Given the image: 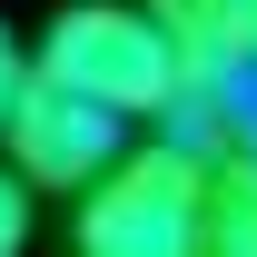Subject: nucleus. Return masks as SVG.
I'll return each instance as SVG.
<instances>
[{
    "label": "nucleus",
    "instance_id": "obj_6",
    "mask_svg": "<svg viewBox=\"0 0 257 257\" xmlns=\"http://www.w3.org/2000/svg\"><path fill=\"white\" fill-rule=\"evenodd\" d=\"M227 60L257 69V0H227Z\"/></svg>",
    "mask_w": 257,
    "mask_h": 257
},
{
    "label": "nucleus",
    "instance_id": "obj_4",
    "mask_svg": "<svg viewBox=\"0 0 257 257\" xmlns=\"http://www.w3.org/2000/svg\"><path fill=\"white\" fill-rule=\"evenodd\" d=\"M168 40H178V69H218L227 60V0H139Z\"/></svg>",
    "mask_w": 257,
    "mask_h": 257
},
{
    "label": "nucleus",
    "instance_id": "obj_5",
    "mask_svg": "<svg viewBox=\"0 0 257 257\" xmlns=\"http://www.w3.org/2000/svg\"><path fill=\"white\" fill-rule=\"evenodd\" d=\"M20 237H30V178H20V168H0V257L20 247Z\"/></svg>",
    "mask_w": 257,
    "mask_h": 257
},
{
    "label": "nucleus",
    "instance_id": "obj_2",
    "mask_svg": "<svg viewBox=\"0 0 257 257\" xmlns=\"http://www.w3.org/2000/svg\"><path fill=\"white\" fill-rule=\"evenodd\" d=\"M30 60L50 69V79H69V89L109 99L119 119H159L168 89H178V40H168L139 0H69Z\"/></svg>",
    "mask_w": 257,
    "mask_h": 257
},
{
    "label": "nucleus",
    "instance_id": "obj_7",
    "mask_svg": "<svg viewBox=\"0 0 257 257\" xmlns=\"http://www.w3.org/2000/svg\"><path fill=\"white\" fill-rule=\"evenodd\" d=\"M20 79H30V50L10 40V20H0V119H10V99H20Z\"/></svg>",
    "mask_w": 257,
    "mask_h": 257
},
{
    "label": "nucleus",
    "instance_id": "obj_3",
    "mask_svg": "<svg viewBox=\"0 0 257 257\" xmlns=\"http://www.w3.org/2000/svg\"><path fill=\"white\" fill-rule=\"evenodd\" d=\"M0 149H10V168H20L30 188H60V198H79L99 168L128 149V119L109 109V99L69 89V79H50V69L30 60L20 99H10V119H0Z\"/></svg>",
    "mask_w": 257,
    "mask_h": 257
},
{
    "label": "nucleus",
    "instance_id": "obj_1",
    "mask_svg": "<svg viewBox=\"0 0 257 257\" xmlns=\"http://www.w3.org/2000/svg\"><path fill=\"white\" fill-rule=\"evenodd\" d=\"M69 227L99 257H188V247H208V159L159 128L149 149H119L79 188Z\"/></svg>",
    "mask_w": 257,
    "mask_h": 257
}]
</instances>
